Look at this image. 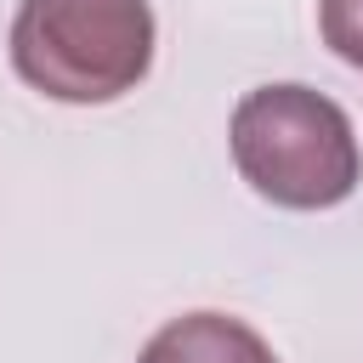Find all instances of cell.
Returning <instances> with one entry per match:
<instances>
[{
  "instance_id": "6da1fadb",
  "label": "cell",
  "mask_w": 363,
  "mask_h": 363,
  "mask_svg": "<svg viewBox=\"0 0 363 363\" xmlns=\"http://www.w3.org/2000/svg\"><path fill=\"white\" fill-rule=\"evenodd\" d=\"M227 142L238 176L284 210H329L363 182V147L352 136L346 108L312 85L244 91Z\"/></svg>"
},
{
  "instance_id": "7a4b0ae2",
  "label": "cell",
  "mask_w": 363,
  "mask_h": 363,
  "mask_svg": "<svg viewBox=\"0 0 363 363\" xmlns=\"http://www.w3.org/2000/svg\"><path fill=\"white\" fill-rule=\"evenodd\" d=\"M11 68L51 102H113L153 68V6L23 0L11 17Z\"/></svg>"
},
{
  "instance_id": "3957f363",
  "label": "cell",
  "mask_w": 363,
  "mask_h": 363,
  "mask_svg": "<svg viewBox=\"0 0 363 363\" xmlns=\"http://www.w3.org/2000/svg\"><path fill=\"white\" fill-rule=\"evenodd\" d=\"M136 363H278V352L244 323V318H227V312H187V318H170Z\"/></svg>"
},
{
  "instance_id": "277c9868",
  "label": "cell",
  "mask_w": 363,
  "mask_h": 363,
  "mask_svg": "<svg viewBox=\"0 0 363 363\" xmlns=\"http://www.w3.org/2000/svg\"><path fill=\"white\" fill-rule=\"evenodd\" d=\"M318 23H323V45L363 68V0H318Z\"/></svg>"
}]
</instances>
